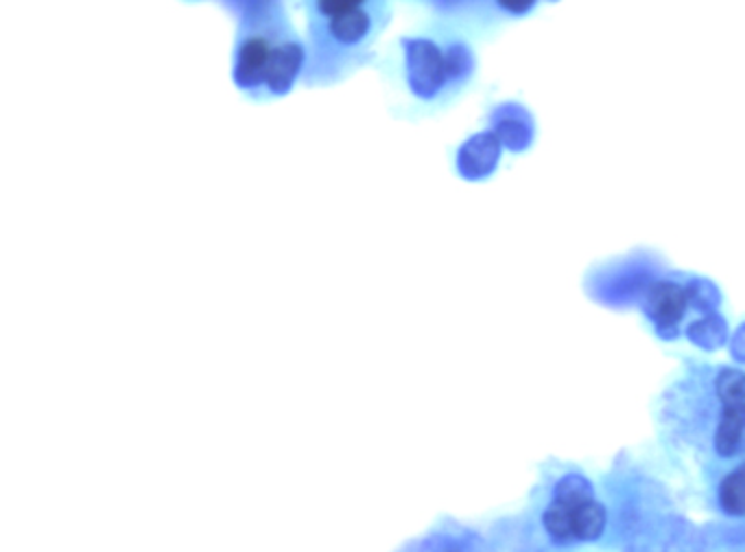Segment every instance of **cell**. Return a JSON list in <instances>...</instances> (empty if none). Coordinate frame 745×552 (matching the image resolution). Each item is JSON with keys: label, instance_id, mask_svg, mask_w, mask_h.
<instances>
[{"label": "cell", "instance_id": "obj_5", "mask_svg": "<svg viewBox=\"0 0 745 552\" xmlns=\"http://www.w3.org/2000/svg\"><path fill=\"white\" fill-rule=\"evenodd\" d=\"M688 340L695 342L699 348H706V351H717L725 344L728 340V324L721 316H717L715 311L712 314H706L704 318L695 320L688 331H686Z\"/></svg>", "mask_w": 745, "mask_h": 552}, {"label": "cell", "instance_id": "obj_10", "mask_svg": "<svg viewBox=\"0 0 745 552\" xmlns=\"http://www.w3.org/2000/svg\"><path fill=\"white\" fill-rule=\"evenodd\" d=\"M365 3L368 0H318L315 5H318V12L324 19H328V23H335V21L365 12L363 8Z\"/></svg>", "mask_w": 745, "mask_h": 552}, {"label": "cell", "instance_id": "obj_11", "mask_svg": "<svg viewBox=\"0 0 745 552\" xmlns=\"http://www.w3.org/2000/svg\"><path fill=\"white\" fill-rule=\"evenodd\" d=\"M496 5L510 16H525L538 5V0H496Z\"/></svg>", "mask_w": 745, "mask_h": 552}, {"label": "cell", "instance_id": "obj_6", "mask_svg": "<svg viewBox=\"0 0 745 552\" xmlns=\"http://www.w3.org/2000/svg\"><path fill=\"white\" fill-rule=\"evenodd\" d=\"M715 391L723 410L745 413V373L738 368H725L715 382Z\"/></svg>", "mask_w": 745, "mask_h": 552}, {"label": "cell", "instance_id": "obj_2", "mask_svg": "<svg viewBox=\"0 0 745 552\" xmlns=\"http://www.w3.org/2000/svg\"><path fill=\"white\" fill-rule=\"evenodd\" d=\"M272 62V51L268 40L263 38H250L240 53H238V64H236V79L240 86H257L268 79Z\"/></svg>", "mask_w": 745, "mask_h": 552}, {"label": "cell", "instance_id": "obj_3", "mask_svg": "<svg viewBox=\"0 0 745 552\" xmlns=\"http://www.w3.org/2000/svg\"><path fill=\"white\" fill-rule=\"evenodd\" d=\"M715 450L723 458H732L745 452V413L723 410L715 434Z\"/></svg>", "mask_w": 745, "mask_h": 552}, {"label": "cell", "instance_id": "obj_12", "mask_svg": "<svg viewBox=\"0 0 745 552\" xmlns=\"http://www.w3.org/2000/svg\"><path fill=\"white\" fill-rule=\"evenodd\" d=\"M730 351H732V357H734V359L745 361V324L734 333Z\"/></svg>", "mask_w": 745, "mask_h": 552}, {"label": "cell", "instance_id": "obj_7", "mask_svg": "<svg viewBox=\"0 0 745 552\" xmlns=\"http://www.w3.org/2000/svg\"><path fill=\"white\" fill-rule=\"evenodd\" d=\"M593 484L580 476V474H571L564 476L558 484H556V493H554V504H560L564 508H578L580 504L593 500Z\"/></svg>", "mask_w": 745, "mask_h": 552}, {"label": "cell", "instance_id": "obj_1", "mask_svg": "<svg viewBox=\"0 0 745 552\" xmlns=\"http://www.w3.org/2000/svg\"><path fill=\"white\" fill-rule=\"evenodd\" d=\"M688 294L680 285L673 283H656L647 294L645 311L654 320L656 331L662 338H675L678 324L686 311Z\"/></svg>", "mask_w": 745, "mask_h": 552}, {"label": "cell", "instance_id": "obj_8", "mask_svg": "<svg viewBox=\"0 0 745 552\" xmlns=\"http://www.w3.org/2000/svg\"><path fill=\"white\" fill-rule=\"evenodd\" d=\"M719 502L728 515H745V463L723 478Z\"/></svg>", "mask_w": 745, "mask_h": 552}, {"label": "cell", "instance_id": "obj_4", "mask_svg": "<svg viewBox=\"0 0 745 552\" xmlns=\"http://www.w3.org/2000/svg\"><path fill=\"white\" fill-rule=\"evenodd\" d=\"M578 541H597L606 528V508L593 498L578 508H569Z\"/></svg>", "mask_w": 745, "mask_h": 552}, {"label": "cell", "instance_id": "obj_9", "mask_svg": "<svg viewBox=\"0 0 745 552\" xmlns=\"http://www.w3.org/2000/svg\"><path fill=\"white\" fill-rule=\"evenodd\" d=\"M545 528L549 532V537L564 545V543H573L578 541L575 539V530H573V519H571V511L560 506V504H551L547 511H545Z\"/></svg>", "mask_w": 745, "mask_h": 552}]
</instances>
